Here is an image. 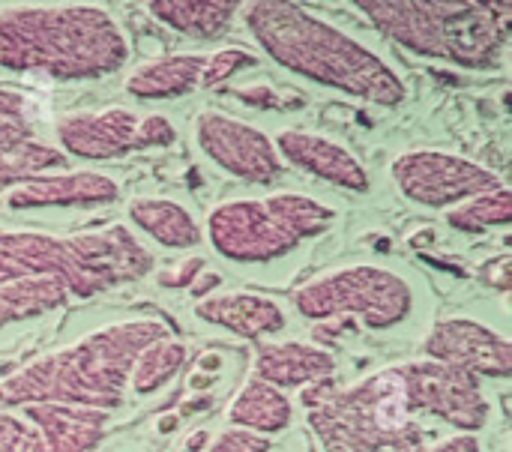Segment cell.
Masks as SVG:
<instances>
[{"mask_svg":"<svg viewBox=\"0 0 512 452\" xmlns=\"http://www.w3.org/2000/svg\"><path fill=\"white\" fill-rule=\"evenodd\" d=\"M273 438L246 432V429H225L222 435H216V441L210 444L207 452H270Z\"/></svg>","mask_w":512,"mask_h":452,"instance_id":"29","label":"cell"},{"mask_svg":"<svg viewBox=\"0 0 512 452\" xmlns=\"http://www.w3.org/2000/svg\"><path fill=\"white\" fill-rule=\"evenodd\" d=\"M210 285H219V276H207L204 282H195V291H198V294H207Z\"/></svg>","mask_w":512,"mask_h":452,"instance_id":"33","label":"cell"},{"mask_svg":"<svg viewBox=\"0 0 512 452\" xmlns=\"http://www.w3.org/2000/svg\"><path fill=\"white\" fill-rule=\"evenodd\" d=\"M390 174L408 201L429 210H453L504 186L486 165L447 150H408L393 159Z\"/></svg>","mask_w":512,"mask_h":452,"instance_id":"10","label":"cell"},{"mask_svg":"<svg viewBox=\"0 0 512 452\" xmlns=\"http://www.w3.org/2000/svg\"><path fill=\"white\" fill-rule=\"evenodd\" d=\"M195 144L216 168L249 183H273L285 171L270 135L216 108L198 114Z\"/></svg>","mask_w":512,"mask_h":452,"instance_id":"12","label":"cell"},{"mask_svg":"<svg viewBox=\"0 0 512 452\" xmlns=\"http://www.w3.org/2000/svg\"><path fill=\"white\" fill-rule=\"evenodd\" d=\"M512 222V192L504 183L495 192L477 195L453 210H447V225L465 234H486L492 228H507Z\"/></svg>","mask_w":512,"mask_h":452,"instance_id":"25","label":"cell"},{"mask_svg":"<svg viewBox=\"0 0 512 452\" xmlns=\"http://www.w3.org/2000/svg\"><path fill=\"white\" fill-rule=\"evenodd\" d=\"M201 273H204V261H201V258H189V261L183 264V270H180L174 279H162V282H165V285H177V288H189L192 279L201 276Z\"/></svg>","mask_w":512,"mask_h":452,"instance_id":"32","label":"cell"},{"mask_svg":"<svg viewBox=\"0 0 512 452\" xmlns=\"http://www.w3.org/2000/svg\"><path fill=\"white\" fill-rule=\"evenodd\" d=\"M126 216L144 237L165 249H195L204 240V228L192 210L171 198H132Z\"/></svg>","mask_w":512,"mask_h":452,"instance_id":"20","label":"cell"},{"mask_svg":"<svg viewBox=\"0 0 512 452\" xmlns=\"http://www.w3.org/2000/svg\"><path fill=\"white\" fill-rule=\"evenodd\" d=\"M30 117V102L0 84V120H27Z\"/></svg>","mask_w":512,"mask_h":452,"instance_id":"30","label":"cell"},{"mask_svg":"<svg viewBox=\"0 0 512 452\" xmlns=\"http://www.w3.org/2000/svg\"><path fill=\"white\" fill-rule=\"evenodd\" d=\"M153 264V252L126 225L66 237L45 231H0V285L54 279L66 294L93 297L138 282Z\"/></svg>","mask_w":512,"mask_h":452,"instance_id":"4","label":"cell"},{"mask_svg":"<svg viewBox=\"0 0 512 452\" xmlns=\"http://www.w3.org/2000/svg\"><path fill=\"white\" fill-rule=\"evenodd\" d=\"M336 216V207L297 192L231 198L207 213L204 237L225 261L270 264L294 252L303 240L327 231Z\"/></svg>","mask_w":512,"mask_h":452,"instance_id":"7","label":"cell"},{"mask_svg":"<svg viewBox=\"0 0 512 452\" xmlns=\"http://www.w3.org/2000/svg\"><path fill=\"white\" fill-rule=\"evenodd\" d=\"M243 3L222 0H153L147 12L174 33L189 39H219L231 30V21L240 15Z\"/></svg>","mask_w":512,"mask_h":452,"instance_id":"22","label":"cell"},{"mask_svg":"<svg viewBox=\"0 0 512 452\" xmlns=\"http://www.w3.org/2000/svg\"><path fill=\"white\" fill-rule=\"evenodd\" d=\"M273 144L285 165H294L324 183H333L348 192H366L372 186L366 165L345 144L327 135L306 129H282Z\"/></svg>","mask_w":512,"mask_h":452,"instance_id":"14","label":"cell"},{"mask_svg":"<svg viewBox=\"0 0 512 452\" xmlns=\"http://www.w3.org/2000/svg\"><path fill=\"white\" fill-rule=\"evenodd\" d=\"M420 452H483V444H480V438L477 435H450V438H444V441H432L426 450Z\"/></svg>","mask_w":512,"mask_h":452,"instance_id":"31","label":"cell"},{"mask_svg":"<svg viewBox=\"0 0 512 452\" xmlns=\"http://www.w3.org/2000/svg\"><path fill=\"white\" fill-rule=\"evenodd\" d=\"M204 444H207L204 435H201V438H192V441H189V450H198V447H204Z\"/></svg>","mask_w":512,"mask_h":452,"instance_id":"34","label":"cell"},{"mask_svg":"<svg viewBox=\"0 0 512 452\" xmlns=\"http://www.w3.org/2000/svg\"><path fill=\"white\" fill-rule=\"evenodd\" d=\"M414 285L399 270L375 264H351L306 282L294 294V306L309 321L354 318L369 330H390L414 309Z\"/></svg>","mask_w":512,"mask_h":452,"instance_id":"8","label":"cell"},{"mask_svg":"<svg viewBox=\"0 0 512 452\" xmlns=\"http://www.w3.org/2000/svg\"><path fill=\"white\" fill-rule=\"evenodd\" d=\"M63 165H66V156L33 132L30 117L0 120V192H9Z\"/></svg>","mask_w":512,"mask_h":452,"instance_id":"18","label":"cell"},{"mask_svg":"<svg viewBox=\"0 0 512 452\" xmlns=\"http://www.w3.org/2000/svg\"><path fill=\"white\" fill-rule=\"evenodd\" d=\"M66 288L54 279H21L0 285V330L6 324L39 318L66 303Z\"/></svg>","mask_w":512,"mask_h":452,"instance_id":"24","label":"cell"},{"mask_svg":"<svg viewBox=\"0 0 512 452\" xmlns=\"http://www.w3.org/2000/svg\"><path fill=\"white\" fill-rule=\"evenodd\" d=\"M291 420H294L291 399L282 390H276L258 378H249L228 408V423L234 429H246V432H255L264 438L285 432L291 426Z\"/></svg>","mask_w":512,"mask_h":452,"instance_id":"23","label":"cell"},{"mask_svg":"<svg viewBox=\"0 0 512 452\" xmlns=\"http://www.w3.org/2000/svg\"><path fill=\"white\" fill-rule=\"evenodd\" d=\"M195 315L243 339H261L285 330V312L264 294H213L195 306Z\"/></svg>","mask_w":512,"mask_h":452,"instance_id":"19","label":"cell"},{"mask_svg":"<svg viewBox=\"0 0 512 452\" xmlns=\"http://www.w3.org/2000/svg\"><path fill=\"white\" fill-rule=\"evenodd\" d=\"M240 15L252 39L300 78L384 108H393L408 96L393 63L300 3L261 0L243 6Z\"/></svg>","mask_w":512,"mask_h":452,"instance_id":"1","label":"cell"},{"mask_svg":"<svg viewBox=\"0 0 512 452\" xmlns=\"http://www.w3.org/2000/svg\"><path fill=\"white\" fill-rule=\"evenodd\" d=\"M309 429L324 452H420L432 444V429L411 402L402 363L348 390H333L309 408Z\"/></svg>","mask_w":512,"mask_h":452,"instance_id":"6","label":"cell"},{"mask_svg":"<svg viewBox=\"0 0 512 452\" xmlns=\"http://www.w3.org/2000/svg\"><path fill=\"white\" fill-rule=\"evenodd\" d=\"M0 452H39V438L24 417L0 414Z\"/></svg>","mask_w":512,"mask_h":452,"instance_id":"28","label":"cell"},{"mask_svg":"<svg viewBox=\"0 0 512 452\" xmlns=\"http://www.w3.org/2000/svg\"><path fill=\"white\" fill-rule=\"evenodd\" d=\"M183 360H186V348L174 336H165V339L153 342L138 357V363L132 369V378H129V387L135 393H141V396L153 393V390H159L162 384H168L180 372Z\"/></svg>","mask_w":512,"mask_h":452,"instance_id":"26","label":"cell"},{"mask_svg":"<svg viewBox=\"0 0 512 452\" xmlns=\"http://www.w3.org/2000/svg\"><path fill=\"white\" fill-rule=\"evenodd\" d=\"M255 57L243 48H219L213 54H207V63H204V72H201V87H216L222 84L225 78H231L234 72L252 66Z\"/></svg>","mask_w":512,"mask_h":452,"instance_id":"27","label":"cell"},{"mask_svg":"<svg viewBox=\"0 0 512 452\" xmlns=\"http://www.w3.org/2000/svg\"><path fill=\"white\" fill-rule=\"evenodd\" d=\"M357 9L396 45L462 69H498L510 42V3L357 0Z\"/></svg>","mask_w":512,"mask_h":452,"instance_id":"5","label":"cell"},{"mask_svg":"<svg viewBox=\"0 0 512 452\" xmlns=\"http://www.w3.org/2000/svg\"><path fill=\"white\" fill-rule=\"evenodd\" d=\"M24 420L39 438V452H90L108 426V411L75 405H24Z\"/></svg>","mask_w":512,"mask_h":452,"instance_id":"16","label":"cell"},{"mask_svg":"<svg viewBox=\"0 0 512 452\" xmlns=\"http://www.w3.org/2000/svg\"><path fill=\"white\" fill-rule=\"evenodd\" d=\"M129 39L102 6H3L0 72L90 81L123 69Z\"/></svg>","mask_w":512,"mask_h":452,"instance_id":"3","label":"cell"},{"mask_svg":"<svg viewBox=\"0 0 512 452\" xmlns=\"http://www.w3.org/2000/svg\"><path fill=\"white\" fill-rule=\"evenodd\" d=\"M402 366L411 402L420 417L441 420L462 435H474L489 423L492 405L477 375L435 360H414Z\"/></svg>","mask_w":512,"mask_h":452,"instance_id":"11","label":"cell"},{"mask_svg":"<svg viewBox=\"0 0 512 452\" xmlns=\"http://www.w3.org/2000/svg\"><path fill=\"white\" fill-rule=\"evenodd\" d=\"M333 369H336V360L321 345L270 342V345H258L252 378H258V381H264V384L285 393V390H297V387H306V384L327 381L333 375Z\"/></svg>","mask_w":512,"mask_h":452,"instance_id":"17","label":"cell"},{"mask_svg":"<svg viewBox=\"0 0 512 452\" xmlns=\"http://www.w3.org/2000/svg\"><path fill=\"white\" fill-rule=\"evenodd\" d=\"M171 330L156 318L99 327L0 381L3 405H75L111 411L123 402L138 357Z\"/></svg>","mask_w":512,"mask_h":452,"instance_id":"2","label":"cell"},{"mask_svg":"<svg viewBox=\"0 0 512 452\" xmlns=\"http://www.w3.org/2000/svg\"><path fill=\"white\" fill-rule=\"evenodd\" d=\"M177 129L168 117L150 114L138 117L123 105L99 108V111H75L57 123V141L63 156L78 159H120L135 150L147 147H168L174 144Z\"/></svg>","mask_w":512,"mask_h":452,"instance_id":"9","label":"cell"},{"mask_svg":"<svg viewBox=\"0 0 512 452\" xmlns=\"http://www.w3.org/2000/svg\"><path fill=\"white\" fill-rule=\"evenodd\" d=\"M207 54H165L141 63L126 78V93L135 99H174L201 84Z\"/></svg>","mask_w":512,"mask_h":452,"instance_id":"21","label":"cell"},{"mask_svg":"<svg viewBox=\"0 0 512 452\" xmlns=\"http://www.w3.org/2000/svg\"><path fill=\"white\" fill-rule=\"evenodd\" d=\"M426 360L471 372L477 378H510L512 375V342L471 318H447L438 321L426 342Z\"/></svg>","mask_w":512,"mask_h":452,"instance_id":"13","label":"cell"},{"mask_svg":"<svg viewBox=\"0 0 512 452\" xmlns=\"http://www.w3.org/2000/svg\"><path fill=\"white\" fill-rule=\"evenodd\" d=\"M120 183L105 171H51L6 192L9 210L36 207H102L114 204Z\"/></svg>","mask_w":512,"mask_h":452,"instance_id":"15","label":"cell"}]
</instances>
